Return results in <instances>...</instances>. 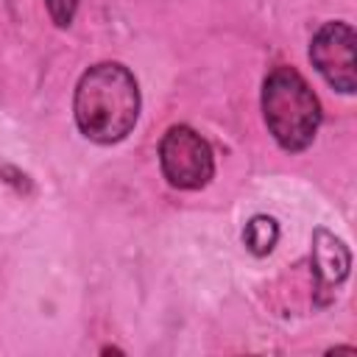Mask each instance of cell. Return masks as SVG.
I'll list each match as a JSON object with an SVG mask.
<instances>
[{"instance_id": "6da1fadb", "label": "cell", "mask_w": 357, "mask_h": 357, "mask_svg": "<svg viewBox=\"0 0 357 357\" xmlns=\"http://www.w3.org/2000/svg\"><path fill=\"white\" fill-rule=\"evenodd\" d=\"M75 123L92 142H120L139 117L137 78L117 61L89 67L75 86Z\"/></svg>"}, {"instance_id": "7a4b0ae2", "label": "cell", "mask_w": 357, "mask_h": 357, "mask_svg": "<svg viewBox=\"0 0 357 357\" xmlns=\"http://www.w3.org/2000/svg\"><path fill=\"white\" fill-rule=\"evenodd\" d=\"M262 114L284 151H304L318 131L321 106L315 92L293 67H276L262 84Z\"/></svg>"}, {"instance_id": "3957f363", "label": "cell", "mask_w": 357, "mask_h": 357, "mask_svg": "<svg viewBox=\"0 0 357 357\" xmlns=\"http://www.w3.org/2000/svg\"><path fill=\"white\" fill-rule=\"evenodd\" d=\"M159 162L165 178L178 190H198L215 173L209 142L190 126H173L159 145Z\"/></svg>"}, {"instance_id": "277c9868", "label": "cell", "mask_w": 357, "mask_h": 357, "mask_svg": "<svg viewBox=\"0 0 357 357\" xmlns=\"http://www.w3.org/2000/svg\"><path fill=\"white\" fill-rule=\"evenodd\" d=\"M357 36L346 22H326L318 28L310 45V59L318 73L340 92H354L357 86Z\"/></svg>"}, {"instance_id": "5b68a950", "label": "cell", "mask_w": 357, "mask_h": 357, "mask_svg": "<svg viewBox=\"0 0 357 357\" xmlns=\"http://www.w3.org/2000/svg\"><path fill=\"white\" fill-rule=\"evenodd\" d=\"M312 268H315L321 290H335L346 279V273H349V251L326 229L315 231V240H312Z\"/></svg>"}, {"instance_id": "8992f818", "label": "cell", "mask_w": 357, "mask_h": 357, "mask_svg": "<svg viewBox=\"0 0 357 357\" xmlns=\"http://www.w3.org/2000/svg\"><path fill=\"white\" fill-rule=\"evenodd\" d=\"M276 237H279V226H276V220L268 218V215L251 218L248 226H245V231H243V240H245L248 251L257 254V257L268 254V251L276 245Z\"/></svg>"}, {"instance_id": "52a82bcc", "label": "cell", "mask_w": 357, "mask_h": 357, "mask_svg": "<svg viewBox=\"0 0 357 357\" xmlns=\"http://www.w3.org/2000/svg\"><path fill=\"white\" fill-rule=\"evenodd\" d=\"M47 3V11L53 17V22L59 28H67L75 17V8H78V0H45Z\"/></svg>"}]
</instances>
